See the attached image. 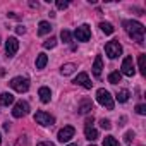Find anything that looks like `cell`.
Listing matches in <instances>:
<instances>
[{
	"instance_id": "6da1fadb",
	"label": "cell",
	"mask_w": 146,
	"mask_h": 146,
	"mask_svg": "<svg viewBox=\"0 0 146 146\" xmlns=\"http://www.w3.org/2000/svg\"><path fill=\"white\" fill-rule=\"evenodd\" d=\"M122 26H124L125 33H127L134 41H137L139 45L144 43V26H143L141 23H137V21H124Z\"/></svg>"
},
{
	"instance_id": "7a4b0ae2",
	"label": "cell",
	"mask_w": 146,
	"mask_h": 146,
	"mask_svg": "<svg viewBox=\"0 0 146 146\" xmlns=\"http://www.w3.org/2000/svg\"><path fill=\"white\" fill-rule=\"evenodd\" d=\"M96 102H98L102 107H105L107 110H113V98H112V95H110L105 88H100V90L96 91Z\"/></svg>"
},
{
	"instance_id": "3957f363",
	"label": "cell",
	"mask_w": 146,
	"mask_h": 146,
	"mask_svg": "<svg viewBox=\"0 0 146 146\" xmlns=\"http://www.w3.org/2000/svg\"><path fill=\"white\" fill-rule=\"evenodd\" d=\"M11 88L16 90L17 93H26L29 90V79L23 78V76H17V78L11 79Z\"/></svg>"
},
{
	"instance_id": "277c9868",
	"label": "cell",
	"mask_w": 146,
	"mask_h": 146,
	"mask_svg": "<svg viewBox=\"0 0 146 146\" xmlns=\"http://www.w3.org/2000/svg\"><path fill=\"white\" fill-rule=\"evenodd\" d=\"M105 53L108 58H117L120 53H122V45L117 41V40H112L105 45Z\"/></svg>"
},
{
	"instance_id": "5b68a950",
	"label": "cell",
	"mask_w": 146,
	"mask_h": 146,
	"mask_svg": "<svg viewBox=\"0 0 146 146\" xmlns=\"http://www.w3.org/2000/svg\"><path fill=\"white\" fill-rule=\"evenodd\" d=\"M35 122L40 124V125H53L55 124V117L46 113V112H43V110H38L35 113Z\"/></svg>"
},
{
	"instance_id": "8992f818",
	"label": "cell",
	"mask_w": 146,
	"mask_h": 146,
	"mask_svg": "<svg viewBox=\"0 0 146 146\" xmlns=\"http://www.w3.org/2000/svg\"><path fill=\"white\" fill-rule=\"evenodd\" d=\"M29 113V103L28 102H17L16 105H14V108H12V115L16 117V119H21V117H26Z\"/></svg>"
},
{
	"instance_id": "52a82bcc",
	"label": "cell",
	"mask_w": 146,
	"mask_h": 146,
	"mask_svg": "<svg viewBox=\"0 0 146 146\" xmlns=\"http://www.w3.org/2000/svg\"><path fill=\"white\" fill-rule=\"evenodd\" d=\"M120 74L127 76V78H132L136 74V69H134V62H132V57H125L122 60V67H120Z\"/></svg>"
},
{
	"instance_id": "ba28073f",
	"label": "cell",
	"mask_w": 146,
	"mask_h": 146,
	"mask_svg": "<svg viewBox=\"0 0 146 146\" xmlns=\"http://www.w3.org/2000/svg\"><path fill=\"white\" fill-rule=\"evenodd\" d=\"M74 134H76V129H74V127H72V125H65V127H62V129L58 131L57 139H58L60 143H67V141H70L72 137H74Z\"/></svg>"
},
{
	"instance_id": "9c48e42d",
	"label": "cell",
	"mask_w": 146,
	"mask_h": 146,
	"mask_svg": "<svg viewBox=\"0 0 146 146\" xmlns=\"http://www.w3.org/2000/svg\"><path fill=\"white\" fill-rule=\"evenodd\" d=\"M19 50V41L16 36H9L5 40V52H7V57H14Z\"/></svg>"
},
{
	"instance_id": "30bf717a",
	"label": "cell",
	"mask_w": 146,
	"mask_h": 146,
	"mask_svg": "<svg viewBox=\"0 0 146 146\" xmlns=\"http://www.w3.org/2000/svg\"><path fill=\"white\" fill-rule=\"evenodd\" d=\"M74 36L78 38V41H88V40L91 38V29H90V26H88V24L79 26V28L74 31Z\"/></svg>"
},
{
	"instance_id": "8fae6325",
	"label": "cell",
	"mask_w": 146,
	"mask_h": 146,
	"mask_svg": "<svg viewBox=\"0 0 146 146\" xmlns=\"http://www.w3.org/2000/svg\"><path fill=\"white\" fill-rule=\"evenodd\" d=\"M74 83L79 84V86H83V88H86V90H91V86H93V83L90 81V76L86 74V72H79L78 78L74 79Z\"/></svg>"
},
{
	"instance_id": "7c38bea8",
	"label": "cell",
	"mask_w": 146,
	"mask_h": 146,
	"mask_svg": "<svg viewBox=\"0 0 146 146\" xmlns=\"http://www.w3.org/2000/svg\"><path fill=\"white\" fill-rule=\"evenodd\" d=\"M91 69H93L95 78H100V76H102V70H103V58H102V55H96V58H95Z\"/></svg>"
},
{
	"instance_id": "4fadbf2b",
	"label": "cell",
	"mask_w": 146,
	"mask_h": 146,
	"mask_svg": "<svg viewBox=\"0 0 146 146\" xmlns=\"http://www.w3.org/2000/svg\"><path fill=\"white\" fill-rule=\"evenodd\" d=\"M91 110H93V102H91V100H88V98H86V100H83V102L79 103V107H78V112H79L81 115L90 113Z\"/></svg>"
},
{
	"instance_id": "5bb4252c",
	"label": "cell",
	"mask_w": 146,
	"mask_h": 146,
	"mask_svg": "<svg viewBox=\"0 0 146 146\" xmlns=\"http://www.w3.org/2000/svg\"><path fill=\"white\" fill-rule=\"evenodd\" d=\"M38 96H40V100H41L43 103H48V102L52 100V91H50V88L41 86V88L38 90Z\"/></svg>"
},
{
	"instance_id": "9a60e30c",
	"label": "cell",
	"mask_w": 146,
	"mask_h": 146,
	"mask_svg": "<svg viewBox=\"0 0 146 146\" xmlns=\"http://www.w3.org/2000/svg\"><path fill=\"white\" fill-rule=\"evenodd\" d=\"M50 31H52V24L48 21H40V24H38V35L43 36V35H48Z\"/></svg>"
},
{
	"instance_id": "2e32d148",
	"label": "cell",
	"mask_w": 146,
	"mask_h": 146,
	"mask_svg": "<svg viewBox=\"0 0 146 146\" xmlns=\"http://www.w3.org/2000/svg\"><path fill=\"white\" fill-rule=\"evenodd\" d=\"M14 103V95H11V93H2L0 95V105L2 107H9V105H12Z\"/></svg>"
},
{
	"instance_id": "e0dca14e",
	"label": "cell",
	"mask_w": 146,
	"mask_h": 146,
	"mask_svg": "<svg viewBox=\"0 0 146 146\" xmlns=\"http://www.w3.org/2000/svg\"><path fill=\"white\" fill-rule=\"evenodd\" d=\"M129 96H131V93H129L127 90H119L117 95H115V100H117L119 103H125V102L129 100Z\"/></svg>"
},
{
	"instance_id": "ac0fdd59",
	"label": "cell",
	"mask_w": 146,
	"mask_h": 146,
	"mask_svg": "<svg viewBox=\"0 0 146 146\" xmlns=\"http://www.w3.org/2000/svg\"><path fill=\"white\" fill-rule=\"evenodd\" d=\"M74 70H76V64H64V65L60 67V74H62V76H69V74H72Z\"/></svg>"
},
{
	"instance_id": "d6986e66",
	"label": "cell",
	"mask_w": 146,
	"mask_h": 146,
	"mask_svg": "<svg viewBox=\"0 0 146 146\" xmlns=\"http://www.w3.org/2000/svg\"><path fill=\"white\" fill-rule=\"evenodd\" d=\"M120 81H122V74H120L119 70H113V72L108 74V83L110 84H119Z\"/></svg>"
},
{
	"instance_id": "ffe728a7",
	"label": "cell",
	"mask_w": 146,
	"mask_h": 146,
	"mask_svg": "<svg viewBox=\"0 0 146 146\" xmlns=\"http://www.w3.org/2000/svg\"><path fill=\"white\" fill-rule=\"evenodd\" d=\"M46 64H48L46 53H38V57H36V69H45Z\"/></svg>"
},
{
	"instance_id": "44dd1931",
	"label": "cell",
	"mask_w": 146,
	"mask_h": 146,
	"mask_svg": "<svg viewBox=\"0 0 146 146\" xmlns=\"http://www.w3.org/2000/svg\"><path fill=\"white\" fill-rule=\"evenodd\" d=\"M84 136H86V139H90V141H96V139H98V131H96L95 127H86V129H84Z\"/></svg>"
},
{
	"instance_id": "7402d4cb",
	"label": "cell",
	"mask_w": 146,
	"mask_h": 146,
	"mask_svg": "<svg viewBox=\"0 0 146 146\" xmlns=\"http://www.w3.org/2000/svg\"><path fill=\"white\" fill-rule=\"evenodd\" d=\"M100 29L105 33V35H112L115 29H113V26L110 24V23H100Z\"/></svg>"
},
{
	"instance_id": "603a6c76",
	"label": "cell",
	"mask_w": 146,
	"mask_h": 146,
	"mask_svg": "<svg viewBox=\"0 0 146 146\" xmlns=\"http://www.w3.org/2000/svg\"><path fill=\"white\" fill-rule=\"evenodd\" d=\"M103 146H119V141L113 136H105L103 137Z\"/></svg>"
},
{
	"instance_id": "cb8c5ba5",
	"label": "cell",
	"mask_w": 146,
	"mask_h": 146,
	"mask_svg": "<svg viewBox=\"0 0 146 146\" xmlns=\"http://www.w3.org/2000/svg\"><path fill=\"white\" fill-rule=\"evenodd\" d=\"M60 38H62V41H64V43H70V40H72V33H70V31H67V29H62Z\"/></svg>"
},
{
	"instance_id": "d4e9b609",
	"label": "cell",
	"mask_w": 146,
	"mask_h": 146,
	"mask_svg": "<svg viewBox=\"0 0 146 146\" xmlns=\"http://www.w3.org/2000/svg\"><path fill=\"white\" fill-rule=\"evenodd\" d=\"M55 45H57V38H53V36H50L46 41H43V48H46V50L48 48H53Z\"/></svg>"
},
{
	"instance_id": "484cf974",
	"label": "cell",
	"mask_w": 146,
	"mask_h": 146,
	"mask_svg": "<svg viewBox=\"0 0 146 146\" xmlns=\"http://www.w3.org/2000/svg\"><path fill=\"white\" fill-rule=\"evenodd\" d=\"M137 67H139V72L144 76V74H146V69H144V55H139V58H137Z\"/></svg>"
},
{
	"instance_id": "4316f807",
	"label": "cell",
	"mask_w": 146,
	"mask_h": 146,
	"mask_svg": "<svg viewBox=\"0 0 146 146\" xmlns=\"http://www.w3.org/2000/svg\"><path fill=\"white\" fill-rule=\"evenodd\" d=\"M100 125H102V129H107V131L112 129V122H110L108 119H102V120H100Z\"/></svg>"
},
{
	"instance_id": "83f0119b",
	"label": "cell",
	"mask_w": 146,
	"mask_h": 146,
	"mask_svg": "<svg viewBox=\"0 0 146 146\" xmlns=\"http://www.w3.org/2000/svg\"><path fill=\"white\" fill-rule=\"evenodd\" d=\"M136 113H139V115H146V105H143V103L136 105Z\"/></svg>"
},
{
	"instance_id": "f1b7e54d",
	"label": "cell",
	"mask_w": 146,
	"mask_h": 146,
	"mask_svg": "<svg viewBox=\"0 0 146 146\" xmlns=\"http://www.w3.org/2000/svg\"><path fill=\"white\" fill-rule=\"evenodd\" d=\"M67 7H69V2H65V0H57V9L65 11Z\"/></svg>"
},
{
	"instance_id": "f546056e",
	"label": "cell",
	"mask_w": 146,
	"mask_h": 146,
	"mask_svg": "<svg viewBox=\"0 0 146 146\" xmlns=\"http://www.w3.org/2000/svg\"><path fill=\"white\" fill-rule=\"evenodd\" d=\"M16 146H28V137H26V136H21V137L17 139Z\"/></svg>"
},
{
	"instance_id": "4dcf8cb0",
	"label": "cell",
	"mask_w": 146,
	"mask_h": 146,
	"mask_svg": "<svg viewBox=\"0 0 146 146\" xmlns=\"http://www.w3.org/2000/svg\"><path fill=\"white\" fill-rule=\"evenodd\" d=\"M132 137H134V131H127V132L124 134V139H125L127 143H131V141H132Z\"/></svg>"
},
{
	"instance_id": "1f68e13d",
	"label": "cell",
	"mask_w": 146,
	"mask_h": 146,
	"mask_svg": "<svg viewBox=\"0 0 146 146\" xmlns=\"http://www.w3.org/2000/svg\"><path fill=\"white\" fill-rule=\"evenodd\" d=\"M93 122H95V117H93V115L88 117V119H86V127H93Z\"/></svg>"
},
{
	"instance_id": "d6a6232c",
	"label": "cell",
	"mask_w": 146,
	"mask_h": 146,
	"mask_svg": "<svg viewBox=\"0 0 146 146\" xmlns=\"http://www.w3.org/2000/svg\"><path fill=\"white\" fill-rule=\"evenodd\" d=\"M16 33H17V35H24V33H26V28H24V26H17V28H16Z\"/></svg>"
},
{
	"instance_id": "836d02e7",
	"label": "cell",
	"mask_w": 146,
	"mask_h": 146,
	"mask_svg": "<svg viewBox=\"0 0 146 146\" xmlns=\"http://www.w3.org/2000/svg\"><path fill=\"white\" fill-rule=\"evenodd\" d=\"M38 146H55L53 143H50V141H43V143H40Z\"/></svg>"
},
{
	"instance_id": "e575fe53",
	"label": "cell",
	"mask_w": 146,
	"mask_h": 146,
	"mask_svg": "<svg viewBox=\"0 0 146 146\" xmlns=\"http://www.w3.org/2000/svg\"><path fill=\"white\" fill-rule=\"evenodd\" d=\"M4 129H5V131H9V129H11V125H9V122H5V124H4Z\"/></svg>"
},
{
	"instance_id": "d590c367",
	"label": "cell",
	"mask_w": 146,
	"mask_h": 146,
	"mask_svg": "<svg viewBox=\"0 0 146 146\" xmlns=\"http://www.w3.org/2000/svg\"><path fill=\"white\" fill-rule=\"evenodd\" d=\"M67 146H78V144H76V143H70V144H67Z\"/></svg>"
},
{
	"instance_id": "8d00e7d4",
	"label": "cell",
	"mask_w": 146,
	"mask_h": 146,
	"mask_svg": "<svg viewBox=\"0 0 146 146\" xmlns=\"http://www.w3.org/2000/svg\"><path fill=\"white\" fill-rule=\"evenodd\" d=\"M0 144H2V134H0Z\"/></svg>"
},
{
	"instance_id": "74e56055",
	"label": "cell",
	"mask_w": 146,
	"mask_h": 146,
	"mask_svg": "<svg viewBox=\"0 0 146 146\" xmlns=\"http://www.w3.org/2000/svg\"><path fill=\"white\" fill-rule=\"evenodd\" d=\"M91 146H95V144H91Z\"/></svg>"
}]
</instances>
